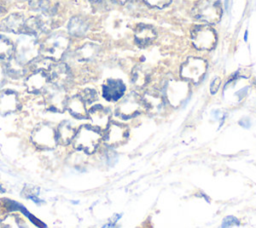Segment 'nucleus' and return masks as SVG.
<instances>
[{"instance_id":"f257e3e1","label":"nucleus","mask_w":256,"mask_h":228,"mask_svg":"<svg viewBox=\"0 0 256 228\" xmlns=\"http://www.w3.org/2000/svg\"><path fill=\"white\" fill-rule=\"evenodd\" d=\"M101 141V134L98 129L90 125L81 126L73 139V146L77 150L84 151L87 154H92L97 149Z\"/></svg>"},{"instance_id":"f03ea898","label":"nucleus","mask_w":256,"mask_h":228,"mask_svg":"<svg viewBox=\"0 0 256 228\" xmlns=\"http://www.w3.org/2000/svg\"><path fill=\"white\" fill-rule=\"evenodd\" d=\"M192 15L200 21L216 24L222 16L221 2L220 0H198L192 9Z\"/></svg>"},{"instance_id":"7ed1b4c3","label":"nucleus","mask_w":256,"mask_h":228,"mask_svg":"<svg viewBox=\"0 0 256 228\" xmlns=\"http://www.w3.org/2000/svg\"><path fill=\"white\" fill-rule=\"evenodd\" d=\"M40 51L41 46L38 41L32 35L28 34L20 37L14 47L15 58L23 65L31 63L34 59L39 57Z\"/></svg>"},{"instance_id":"20e7f679","label":"nucleus","mask_w":256,"mask_h":228,"mask_svg":"<svg viewBox=\"0 0 256 228\" xmlns=\"http://www.w3.org/2000/svg\"><path fill=\"white\" fill-rule=\"evenodd\" d=\"M191 40L194 47L198 50H211L217 43L215 30L207 25H196L191 31Z\"/></svg>"},{"instance_id":"39448f33","label":"nucleus","mask_w":256,"mask_h":228,"mask_svg":"<svg viewBox=\"0 0 256 228\" xmlns=\"http://www.w3.org/2000/svg\"><path fill=\"white\" fill-rule=\"evenodd\" d=\"M69 46L68 37L60 32L51 34L43 43L41 49L44 51L45 57L52 60H58L62 57Z\"/></svg>"},{"instance_id":"423d86ee","label":"nucleus","mask_w":256,"mask_h":228,"mask_svg":"<svg viewBox=\"0 0 256 228\" xmlns=\"http://www.w3.org/2000/svg\"><path fill=\"white\" fill-rule=\"evenodd\" d=\"M206 69L207 63L204 59L189 57L180 68V76L186 81L198 83L204 76Z\"/></svg>"},{"instance_id":"0eeeda50","label":"nucleus","mask_w":256,"mask_h":228,"mask_svg":"<svg viewBox=\"0 0 256 228\" xmlns=\"http://www.w3.org/2000/svg\"><path fill=\"white\" fill-rule=\"evenodd\" d=\"M31 141L40 149H53L58 143L56 130L49 124H40L33 130Z\"/></svg>"},{"instance_id":"6e6552de","label":"nucleus","mask_w":256,"mask_h":228,"mask_svg":"<svg viewBox=\"0 0 256 228\" xmlns=\"http://www.w3.org/2000/svg\"><path fill=\"white\" fill-rule=\"evenodd\" d=\"M67 97L63 88L51 85L48 88H45L44 101L46 107L49 111L61 113L66 109Z\"/></svg>"},{"instance_id":"1a4fd4ad","label":"nucleus","mask_w":256,"mask_h":228,"mask_svg":"<svg viewBox=\"0 0 256 228\" xmlns=\"http://www.w3.org/2000/svg\"><path fill=\"white\" fill-rule=\"evenodd\" d=\"M47 75L49 82H51L52 85L63 89L71 80L70 69L65 63L62 62L52 63L47 71Z\"/></svg>"},{"instance_id":"9d476101","label":"nucleus","mask_w":256,"mask_h":228,"mask_svg":"<svg viewBox=\"0 0 256 228\" xmlns=\"http://www.w3.org/2000/svg\"><path fill=\"white\" fill-rule=\"evenodd\" d=\"M143 100L136 94H130L116 108L115 114L122 119H130L140 113Z\"/></svg>"},{"instance_id":"9b49d317","label":"nucleus","mask_w":256,"mask_h":228,"mask_svg":"<svg viewBox=\"0 0 256 228\" xmlns=\"http://www.w3.org/2000/svg\"><path fill=\"white\" fill-rule=\"evenodd\" d=\"M128 134L129 131L127 126L113 122L110 123L106 128L104 141L110 147H117L127 140Z\"/></svg>"},{"instance_id":"f8f14e48","label":"nucleus","mask_w":256,"mask_h":228,"mask_svg":"<svg viewBox=\"0 0 256 228\" xmlns=\"http://www.w3.org/2000/svg\"><path fill=\"white\" fill-rule=\"evenodd\" d=\"M88 118L96 129H106L110 122V111L102 105H95L88 111Z\"/></svg>"},{"instance_id":"ddd939ff","label":"nucleus","mask_w":256,"mask_h":228,"mask_svg":"<svg viewBox=\"0 0 256 228\" xmlns=\"http://www.w3.org/2000/svg\"><path fill=\"white\" fill-rule=\"evenodd\" d=\"M125 92V85L119 79H108L102 86L103 97L107 101L119 100Z\"/></svg>"},{"instance_id":"4468645a","label":"nucleus","mask_w":256,"mask_h":228,"mask_svg":"<svg viewBox=\"0 0 256 228\" xmlns=\"http://www.w3.org/2000/svg\"><path fill=\"white\" fill-rule=\"evenodd\" d=\"M20 106L18 95L13 90H3L0 92V114L7 115L18 110Z\"/></svg>"},{"instance_id":"2eb2a0df","label":"nucleus","mask_w":256,"mask_h":228,"mask_svg":"<svg viewBox=\"0 0 256 228\" xmlns=\"http://www.w3.org/2000/svg\"><path fill=\"white\" fill-rule=\"evenodd\" d=\"M49 82L46 71H34L26 80L25 86L30 93H39L46 88Z\"/></svg>"},{"instance_id":"dca6fc26","label":"nucleus","mask_w":256,"mask_h":228,"mask_svg":"<svg viewBox=\"0 0 256 228\" xmlns=\"http://www.w3.org/2000/svg\"><path fill=\"white\" fill-rule=\"evenodd\" d=\"M187 92L188 88L186 84L179 81H172L167 86L166 96L171 104L177 106L185 99Z\"/></svg>"},{"instance_id":"f3484780","label":"nucleus","mask_w":256,"mask_h":228,"mask_svg":"<svg viewBox=\"0 0 256 228\" xmlns=\"http://www.w3.org/2000/svg\"><path fill=\"white\" fill-rule=\"evenodd\" d=\"M156 30L147 24H139L135 29V41L138 46L146 47L156 39Z\"/></svg>"},{"instance_id":"a211bd4d","label":"nucleus","mask_w":256,"mask_h":228,"mask_svg":"<svg viewBox=\"0 0 256 228\" xmlns=\"http://www.w3.org/2000/svg\"><path fill=\"white\" fill-rule=\"evenodd\" d=\"M25 19L23 15L14 13L4 18L0 24V30L12 33H23Z\"/></svg>"},{"instance_id":"6ab92c4d","label":"nucleus","mask_w":256,"mask_h":228,"mask_svg":"<svg viewBox=\"0 0 256 228\" xmlns=\"http://www.w3.org/2000/svg\"><path fill=\"white\" fill-rule=\"evenodd\" d=\"M66 109L69 113L77 119H86L88 118V111L86 110L85 102L80 97V95H75L67 99Z\"/></svg>"},{"instance_id":"aec40b11","label":"nucleus","mask_w":256,"mask_h":228,"mask_svg":"<svg viewBox=\"0 0 256 228\" xmlns=\"http://www.w3.org/2000/svg\"><path fill=\"white\" fill-rule=\"evenodd\" d=\"M75 134L76 130L72 124L69 121H63L56 129L57 142L62 145H67L73 141Z\"/></svg>"},{"instance_id":"412c9836","label":"nucleus","mask_w":256,"mask_h":228,"mask_svg":"<svg viewBox=\"0 0 256 228\" xmlns=\"http://www.w3.org/2000/svg\"><path fill=\"white\" fill-rule=\"evenodd\" d=\"M88 30V23L81 17H72L68 24V31L72 36H82Z\"/></svg>"},{"instance_id":"4be33fe9","label":"nucleus","mask_w":256,"mask_h":228,"mask_svg":"<svg viewBox=\"0 0 256 228\" xmlns=\"http://www.w3.org/2000/svg\"><path fill=\"white\" fill-rule=\"evenodd\" d=\"M99 47L93 43H86L76 51V57L79 61H89L97 56Z\"/></svg>"},{"instance_id":"5701e85b","label":"nucleus","mask_w":256,"mask_h":228,"mask_svg":"<svg viewBox=\"0 0 256 228\" xmlns=\"http://www.w3.org/2000/svg\"><path fill=\"white\" fill-rule=\"evenodd\" d=\"M5 72L13 78H19L25 74V67L15 57H11L5 65Z\"/></svg>"},{"instance_id":"b1692460","label":"nucleus","mask_w":256,"mask_h":228,"mask_svg":"<svg viewBox=\"0 0 256 228\" xmlns=\"http://www.w3.org/2000/svg\"><path fill=\"white\" fill-rule=\"evenodd\" d=\"M42 32L43 31H42L41 23H40V20H39L38 16L30 17L27 20H25L23 33L34 36V35H37V34L42 33Z\"/></svg>"},{"instance_id":"393cba45","label":"nucleus","mask_w":256,"mask_h":228,"mask_svg":"<svg viewBox=\"0 0 256 228\" xmlns=\"http://www.w3.org/2000/svg\"><path fill=\"white\" fill-rule=\"evenodd\" d=\"M14 53L13 43L5 36L0 35V59L9 60Z\"/></svg>"},{"instance_id":"a878e982","label":"nucleus","mask_w":256,"mask_h":228,"mask_svg":"<svg viewBox=\"0 0 256 228\" xmlns=\"http://www.w3.org/2000/svg\"><path fill=\"white\" fill-rule=\"evenodd\" d=\"M132 81L133 83L138 86L142 87L148 81V73L142 67H136L132 73Z\"/></svg>"},{"instance_id":"bb28decb","label":"nucleus","mask_w":256,"mask_h":228,"mask_svg":"<svg viewBox=\"0 0 256 228\" xmlns=\"http://www.w3.org/2000/svg\"><path fill=\"white\" fill-rule=\"evenodd\" d=\"M29 6L32 10L45 12L51 8L49 0H29Z\"/></svg>"},{"instance_id":"cd10ccee","label":"nucleus","mask_w":256,"mask_h":228,"mask_svg":"<svg viewBox=\"0 0 256 228\" xmlns=\"http://www.w3.org/2000/svg\"><path fill=\"white\" fill-rule=\"evenodd\" d=\"M79 95L85 103H92L97 99V92L94 89L90 88L84 89Z\"/></svg>"},{"instance_id":"c85d7f7f","label":"nucleus","mask_w":256,"mask_h":228,"mask_svg":"<svg viewBox=\"0 0 256 228\" xmlns=\"http://www.w3.org/2000/svg\"><path fill=\"white\" fill-rule=\"evenodd\" d=\"M239 225H240V221L238 220V218H236L235 216L229 215L222 220L221 228H231L233 226H239Z\"/></svg>"},{"instance_id":"c756f323","label":"nucleus","mask_w":256,"mask_h":228,"mask_svg":"<svg viewBox=\"0 0 256 228\" xmlns=\"http://www.w3.org/2000/svg\"><path fill=\"white\" fill-rule=\"evenodd\" d=\"M143 1L145 2V4H147L150 7L161 9L168 6L172 0H143Z\"/></svg>"},{"instance_id":"7c9ffc66","label":"nucleus","mask_w":256,"mask_h":228,"mask_svg":"<svg viewBox=\"0 0 256 228\" xmlns=\"http://www.w3.org/2000/svg\"><path fill=\"white\" fill-rule=\"evenodd\" d=\"M220 84H221V79L219 77L214 78L213 81L211 82V85H210V93L211 94H216L219 87H220Z\"/></svg>"},{"instance_id":"2f4dec72","label":"nucleus","mask_w":256,"mask_h":228,"mask_svg":"<svg viewBox=\"0 0 256 228\" xmlns=\"http://www.w3.org/2000/svg\"><path fill=\"white\" fill-rule=\"evenodd\" d=\"M5 67H3L1 64H0V87L3 85L4 81H5Z\"/></svg>"},{"instance_id":"473e14b6","label":"nucleus","mask_w":256,"mask_h":228,"mask_svg":"<svg viewBox=\"0 0 256 228\" xmlns=\"http://www.w3.org/2000/svg\"><path fill=\"white\" fill-rule=\"evenodd\" d=\"M239 124L242 126V127H244V128H249L250 127V120L249 119H247V118H243V119H241L240 121H239Z\"/></svg>"},{"instance_id":"72a5a7b5","label":"nucleus","mask_w":256,"mask_h":228,"mask_svg":"<svg viewBox=\"0 0 256 228\" xmlns=\"http://www.w3.org/2000/svg\"><path fill=\"white\" fill-rule=\"evenodd\" d=\"M102 228H117V227H116V225H115L114 222H110V223L104 225Z\"/></svg>"},{"instance_id":"f704fd0d","label":"nucleus","mask_w":256,"mask_h":228,"mask_svg":"<svg viewBox=\"0 0 256 228\" xmlns=\"http://www.w3.org/2000/svg\"><path fill=\"white\" fill-rule=\"evenodd\" d=\"M103 1H104V0H90V2H91L93 5H96V6L102 4Z\"/></svg>"},{"instance_id":"c9c22d12","label":"nucleus","mask_w":256,"mask_h":228,"mask_svg":"<svg viewBox=\"0 0 256 228\" xmlns=\"http://www.w3.org/2000/svg\"><path fill=\"white\" fill-rule=\"evenodd\" d=\"M3 11H4V10H3V1L0 0V14H1Z\"/></svg>"},{"instance_id":"e433bc0d","label":"nucleus","mask_w":256,"mask_h":228,"mask_svg":"<svg viewBox=\"0 0 256 228\" xmlns=\"http://www.w3.org/2000/svg\"><path fill=\"white\" fill-rule=\"evenodd\" d=\"M116 2H118V3H120V4H124V3H126L128 0H115Z\"/></svg>"},{"instance_id":"4c0bfd02","label":"nucleus","mask_w":256,"mask_h":228,"mask_svg":"<svg viewBox=\"0 0 256 228\" xmlns=\"http://www.w3.org/2000/svg\"><path fill=\"white\" fill-rule=\"evenodd\" d=\"M245 40H247V32L245 33Z\"/></svg>"},{"instance_id":"58836bf2","label":"nucleus","mask_w":256,"mask_h":228,"mask_svg":"<svg viewBox=\"0 0 256 228\" xmlns=\"http://www.w3.org/2000/svg\"><path fill=\"white\" fill-rule=\"evenodd\" d=\"M0 191H1V192H4V190L2 189V187H1V186H0Z\"/></svg>"},{"instance_id":"ea45409f","label":"nucleus","mask_w":256,"mask_h":228,"mask_svg":"<svg viewBox=\"0 0 256 228\" xmlns=\"http://www.w3.org/2000/svg\"><path fill=\"white\" fill-rule=\"evenodd\" d=\"M254 83H255V85H256V80H255V82H254Z\"/></svg>"}]
</instances>
